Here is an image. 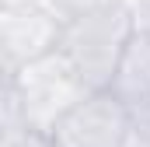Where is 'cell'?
Masks as SVG:
<instances>
[{"mask_svg": "<svg viewBox=\"0 0 150 147\" xmlns=\"http://www.w3.org/2000/svg\"><path fill=\"white\" fill-rule=\"evenodd\" d=\"M108 4H115V0H49V7L59 14L63 25H70L77 18H84V14H94V11H101Z\"/></svg>", "mask_w": 150, "mask_h": 147, "instance_id": "obj_6", "label": "cell"}, {"mask_svg": "<svg viewBox=\"0 0 150 147\" xmlns=\"http://www.w3.org/2000/svg\"><path fill=\"white\" fill-rule=\"evenodd\" d=\"M133 11H136V32L150 35V0H147V4H140V7H133Z\"/></svg>", "mask_w": 150, "mask_h": 147, "instance_id": "obj_7", "label": "cell"}, {"mask_svg": "<svg viewBox=\"0 0 150 147\" xmlns=\"http://www.w3.org/2000/svg\"><path fill=\"white\" fill-rule=\"evenodd\" d=\"M63 21L49 7V0H7L0 18V49L4 70L14 74L25 63L56 53L63 42Z\"/></svg>", "mask_w": 150, "mask_h": 147, "instance_id": "obj_3", "label": "cell"}, {"mask_svg": "<svg viewBox=\"0 0 150 147\" xmlns=\"http://www.w3.org/2000/svg\"><path fill=\"white\" fill-rule=\"evenodd\" d=\"M129 133V109L112 91H94L52 133V147H122Z\"/></svg>", "mask_w": 150, "mask_h": 147, "instance_id": "obj_4", "label": "cell"}, {"mask_svg": "<svg viewBox=\"0 0 150 147\" xmlns=\"http://www.w3.org/2000/svg\"><path fill=\"white\" fill-rule=\"evenodd\" d=\"M108 91L126 109H140V105L150 102V35L136 32L129 39Z\"/></svg>", "mask_w": 150, "mask_h": 147, "instance_id": "obj_5", "label": "cell"}, {"mask_svg": "<svg viewBox=\"0 0 150 147\" xmlns=\"http://www.w3.org/2000/svg\"><path fill=\"white\" fill-rule=\"evenodd\" d=\"M133 35H136V11L126 0H115L94 14L70 21L63 28L59 53L77 67L91 91H108Z\"/></svg>", "mask_w": 150, "mask_h": 147, "instance_id": "obj_1", "label": "cell"}, {"mask_svg": "<svg viewBox=\"0 0 150 147\" xmlns=\"http://www.w3.org/2000/svg\"><path fill=\"white\" fill-rule=\"evenodd\" d=\"M14 95H18V105H21V119H25V130L32 133H42L52 140L56 126L70 116V112L87 98L94 95L84 77L77 74V67L56 49L49 56H42L35 63H25L21 70L7 74L4 77Z\"/></svg>", "mask_w": 150, "mask_h": 147, "instance_id": "obj_2", "label": "cell"}]
</instances>
